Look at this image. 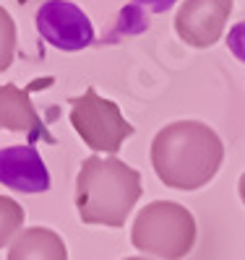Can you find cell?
Wrapping results in <instances>:
<instances>
[{
  "instance_id": "obj_11",
  "label": "cell",
  "mask_w": 245,
  "mask_h": 260,
  "mask_svg": "<svg viewBox=\"0 0 245 260\" xmlns=\"http://www.w3.org/2000/svg\"><path fill=\"white\" fill-rule=\"evenodd\" d=\"M16 57V21L0 6V73H6Z\"/></svg>"
},
{
  "instance_id": "obj_3",
  "label": "cell",
  "mask_w": 245,
  "mask_h": 260,
  "mask_svg": "<svg viewBox=\"0 0 245 260\" xmlns=\"http://www.w3.org/2000/svg\"><path fill=\"white\" fill-rule=\"evenodd\" d=\"M196 216L175 201H151L130 226V242L144 255L159 260H183L196 247Z\"/></svg>"
},
{
  "instance_id": "obj_7",
  "label": "cell",
  "mask_w": 245,
  "mask_h": 260,
  "mask_svg": "<svg viewBox=\"0 0 245 260\" xmlns=\"http://www.w3.org/2000/svg\"><path fill=\"white\" fill-rule=\"evenodd\" d=\"M0 182L18 192H44L50 190V172L32 143L8 146L0 151Z\"/></svg>"
},
{
  "instance_id": "obj_13",
  "label": "cell",
  "mask_w": 245,
  "mask_h": 260,
  "mask_svg": "<svg viewBox=\"0 0 245 260\" xmlns=\"http://www.w3.org/2000/svg\"><path fill=\"white\" fill-rule=\"evenodd\" d=\"M123 260H154V257H123Z\"/></svg>"
},
{
  "instance_id": "obj_4",
  "label": "cell",
  "mask_w": 245,
  "mask_h": 260,
  "mask_svg": "<svg viewBox=\"0 0 245 260\" xmlns=\"http://www.w3.org/2000/svg\"><path fill=\"white\" fill-rule=\"evenodd\" d=\"M68 104H71L73 130L89 148L97 151V154L115 156L123 148L125 138H130L136 133V127L123 117L120 107L113 99L99 96V91L94 86H89L81 96L68 99Z\"/></svg>"
},
{
  "instance_id": "obj_10",
  "label": "cell",
  "mask_w": 245,
  "mask_h": 260,
  "mask_svg": "<svg viewBox=\"0 0 245 260\" xmlns=\"http://www.w3.org/2000/svg\"><path fill=\"white\" fill-rule=\"evenodd\" d=\"M24 219H26L24 208H21L13 198H8V195H0V250L21 234Z\"/></svg>"
},
{
  "instance_id": "obj_12",
  "label": "cell",
  "mask_w": 245,
  "mask_h": 260,
  "mask_svg": "<svg viewBox=\"0 0 245 260\" xmlns=\"http://www.w3.org/2000/svg\"><path fill=\"white\" fill-rule=\"evenodd\" d=\"M237 192H240V201H242V206H245V172L240 175V182H237Z\"/></svg>"
},
{
  "instance_id": "obj_2",
  "label": "cell",
  "mask_w": 245,
  "mask_h": 260,
  "mask_svg": "<svg viewBox=\"0 0 245 260\" xmlns=\"http://www.w3.org/2000/svg\"><path fill=\"white\" fill-rule=\"evenodd\" d=\"M141 172L118 156H89L76 177V211L86 226H125L141 198Z\"/></svg>"
},
{
  "instance_id": "obj_1",
  "label": "cell",
  "mask_w": 245,
  "mask_h": 260,
  "mask_svg": "<svg viewBox=\"0 0 245 260\" xmlns=\"http://www.w3.org/2000/svg\"><path fill=\"white\" fill-rule=\"evenodd\" d=\"M154 175L172 190H201L222 169L225 143L201 120H177L165 125L149 148Z\"/></svg>"
},
{
  "instance_id": "obj_8",
  "label": "cell",
  "mask_w": 245,
  "mask_h": 260,
  "mask_svg": "<svg viewBox=\"0 0 245 260\" xmlns=\"http://www.w3.org/2000/svg\"><path fill=\"white\" fill-rule=\"evenodd\" d=\"M0 127L11 133H26L29 141H55L42 125L29 91L13 83H0Z\"/></svg>"
},
{
  "instance_id": "obj_6",
  "label": "cell",
  "mask_w": 245,
  "mask_h": 260,
  "mask_svg": "<svg viewBox=\"0 0 245 260\" xmlns=\"http://www.w3.org/2000/svg\"><path fill=\"white\" fill-rule=\"evenodd\" d=\"M37 29L52 47L63 52L84 50L94 42V29L89 16L68 0H47L37 11Z\"/></svg>"
},
{
  "instance_id": "obj_5",
  "label": "cell",
  "mask_w": 245,
  "mask_h": 260,
  "mask_svg": "<svg viewBox=\"0 0 245 260\" xmlns=\"http://www.w3.org/2000/svg\"><path fill=\"white\" fill-rule=\"evenodd\" d=\"M235 0H183L175 13V31L188 47H214L227 29Z\"/></svg>"
},
{
  "instance_id": "obj_9",
  "label": "cell",
  "mask_w": 245,
  "mask_h": 260,
  "mask_svg": "<svg viewBox=\"0 0 245 260\" xmlns=\"http://www.w3.org/2000/svg\"><path fill=\"white\" fill-rule=\"evenodd\" d=\"M8 260H68V247L55 229L29 226L13 240Z\"/></svg>"
}]
</instances>
